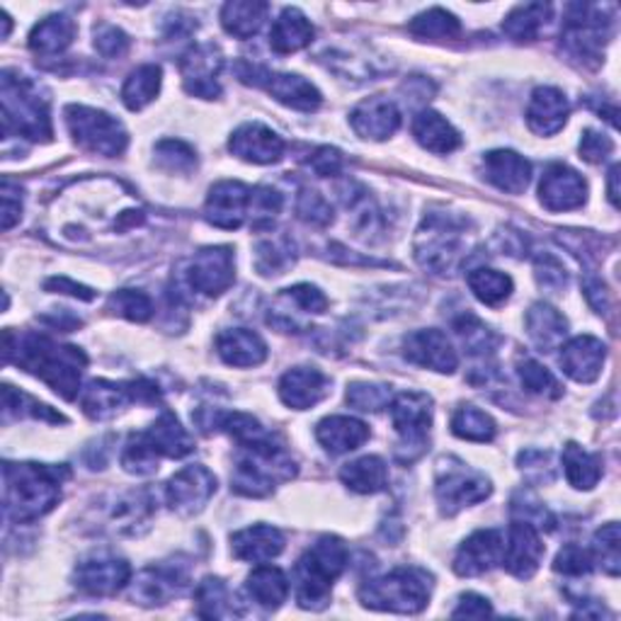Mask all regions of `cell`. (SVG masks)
Here are the masks:
<instances>
[{
  "mask_svg": "<svg viewBox=\"0 0 621 621\" xmlns=\"http://www.w3.org/2000/svg\"><path fill=\"white\" fill-rule=\"evenodd\" d=\"M6 514L12 522H34L59 505L61 483L71 471L44 464H6Z\"/></svg>",
  "mask_w": 621,
  "mask_h": 621,
  "instance_id": "1",
  "label": "cell"
},
{
  "mask_svg": "<svg viewBox=\"0 0 621 621\" xmlns=\"http://www.w3.org/2000/svg\"><path fill=\"white\" fill-rule=\"evenodd\" d=\"M18 367L39 377L63 399H76L81 391V374L88 364L83 350L59 345L44 335H28L18 340Z\"/></svg>",
  "mask_w": 621,
  "mask_h": 621,
  "instance_id": "2",
  "label": "cell"
},
{
  "mask_svg": "<svg viewBox=\"0 0 621 621\" xmlns=\"http://www.w3.org/2000/svg\"><path fill=\"white\" fill-rule=\"evenodd\" d=\"M348 561L350 553L340 537L325 534L315 541L294 568L299 607H303V610H323L330 600V585L345 571Z\"/></svg>",
  "mask_w": 621,
  "mask_h": 621,
  "instance_id": "3",
  "label": "cell"
},
{
  "mask_svg": "<svg viewBox=\"0 0 621 621\" xmlns=\"http://www.w3.org/2000/svg\"><path fill=\"white\" fill-rule=\"evenodd\" d=\"M430 588V575L420 568H395L384 578L367 580L360 588V600L369 610L415 614L425 610Z\"/></svg>",
  "mask_w": 621,
  "mask_h": 621,
  "instance_id": "4",
  "label": "cell"
},
{
  "mask_svg": "<svg viewBox=\"0 0 621 621\" xmlns=\"http://www.w3.org/2000/svg\"><path fill=\"white\" fill-rule=\"evenodd\" d=\"M3 129L6 137L16 134L32 141L51 137L47 100L32 81L10 71L3 73Z\"/></svg>",
  "mask_w": 621,
  "mask_h": 621,
  "instance_id": "5",
  "label": "cell"
},
{
  "mask_svg": "<svg viewBox=\"0 0 621 621\" xmlns=\"http://www.w3.org/2000/svg\"><path fill=\"white\" fill-rule=\"evenodd\" d=\"M464 246V229L454 217L430 214L415 238V258L425 270L449 272Z\"/></svg>",
  "mask_w": 621,
  "mask_h": 621,
  "instance_id": "6",
  "label": "cell"
},
{
  "mask_svg": "<svg viewBox=\"0 0 621 621\" xmlns=\"http://www.w3.org/2000/svg\"><path fill=\"white\" fill-rule=\"evenodd\" d=\"M66 124L71 129V137L90 153L112 158L127 149L129 139L124 127L108 112L71 104V108H66Z\"/></svg>",
  "mask_w": 621,
  "mask_h": 621,
  "instance_id": "7",
  "label": "cell"
},
{
  "mask_svg": "<svg viewBox=\"0 0 621 621\" xmlns=\"http://www.w3.org/2000/svg\"><path fill=\"white\" fill-rule=\"evenodd\" d=\"M491 481L483 473L467 469L461 461L447 459L438 469V483H434V493H438V503L447 518L471 508L475 503L491 495Z\"/></svg>",
  "mask_w": 621,
  "mask_h": 621,
  "instance_id": "8",
  "label": "cell"
},
{
  "mask_svg": "<svg viewBox=\"0 0 621 621\" xmlns=\"http://www.w3.org/2000/svg\"><path fill=\"white\" fill-rule=\"evenodd\" d=\"M391 420L401 438V461L418 459L428 447V432L432 425V401L425 393L405 391L399 399L391 401Z\"/></svg>",
  "mask_w": 621,
  "mask_h": 621,
  "instance_id": "9",
  "label": "cell"
},
{
  "mask_svg": "<svg viewBox=\"0 0 621 621\" xmlns=\"http://www.w3.org/2000/svg\"><path fill=\"white\" fill-rule=\"evenodd\" d=\"M238 76L241 81L250 86H262L274 100L299 112H313L321 108V92L315 90L313 83L297 73H270L268 69H258V66L241 63L238 66Z\"/></svg>",
  "mask_w": 621,
  "mask_h": 621,
  "instance_id": "10",
  "label": "cell"
},
{
  "mask_svg": "<svg viewBox=\"0 0 621 621\" xmlns=\"http://www.w3.org/2000/svg\"><path fill=\"white\" fill-rule=\"evenodd\" d=\"M131 401L156 403L161 401V391H158V387L151 384V381H129V384H117V381H92L81 395L83 411L92 420L112 418Z\"/></svg>",
  "mask_w": 621,
  "mask_h": 621,
  "instance_id": "11",
  "label": "cell"
},
{
  "mask_svg": "<svg viewBox=\"0 0 621 621\" xmlns=\"http://www.w3.org/2000/svg\"><path fill=\"white\" fill-rule=\"evenodd\" d=\"M233 253L231 248H202L188 266V284L204 297H219L233 284Z\"/></svg>",
  "mask_w": 621,
  "mask_h": 621,
  "instance_id": "12",
  "label": "cell"
},
{
  "mask_svg": "<svg viewBox=\"0 0 621 621\" xmlns=\"http://www.w3.org/2000/svg\"><path fill=\"white\" fill-rule=\"evenodd\" d=\"M214 493H217V475L202 464L184 467L166 485L168 505L180 514L200 512Z\"/></svg>",
  "mask_w": 621,
  "mask_h": 621,
  "instance_id": "13",
  "label": "cell"
},
{
  "mask_svg": "<svg viewBox=\"0 0 621 621\" xmlns=\"http://www.w3.org/2000/svg\"><path fill=\"white\" fill-rule=\"evenodd\" d=\"M131 578V568L117 557H92L76 565V588L92 598H110L122 590Z\"/></svg>",
  "mask_w": 621,
  "mask_h": 621,
  "instance_id": "14",
  "label": "cell"
},
{
  "mask_svg": "<svg viewBox=\"0 0 621 621\" xmlns=\"http://www.w3.org/2000/svg\"><path fill=\"white\" fill-rule=\"evenodd\" d=\"M539 200L549 211H571L588 200V182L573 168L551 163L539 182Z\"/></svg>",
  "mask_w": 621,
  "mask_h": 621,
  "instance_id": "15",
  "label": "cell"
},
{
  "mask_svg": "<svg viewBox=\"0 0 621 621\" xmlns=\"http://www.w3.org/2000/svg\"><path fill=\"white\" fill-rule=\"evenodd\" d=\"M250 188H246L243 182L223 180L217 182L214 188L209 190L207 204H204V219L217 229L236 231L241 229V223L248 217L250 207Z\"/></svg>",
  "mask_w": 621,
  "mask_h": 621,
  "instance_id": "16",
  "label": "cell"
},
{
  "mask_svg": "<svg viewBox=\"0 0 621 621\" xmlns=\"http://www.w3.org/2000/svg\"><path fill=\"white\" fill-rule=\"evenodd\" d=\"M403 352L408 357V362H413L422 369H434V372H442V374H452L459 367L457 350L438 328L415 330V333L405 338Z\"/></svg>",
  "mask_w": 621,
  "mask_h": 621,
  "instance_id": "17",
  "label": "cell"
},
{
  "mask_svg": "<svg viewBox=\"0 0 621 621\" xmlns=\"http://www.w3.org/2000/svg\"><path fill=\"white\" fill-rule=\"evenodd\" d=\"M541 559H544V544H541L537 527L522 520L514 522L503 549V565L508 568V573L520 580H530L539 571Z\"/></svg>",
  "mask_w": 621,
  "mask_h": 621,
  "instance_id": "18",
  "label": "cell"
},
{
  "mask_svg": "<svg viewBox=\"0 0 621 621\" xmlns=\"http://www.w3.org/2000/svg\"><path fill=\"white\" fill-rule=\"evenodd\" d=\"M503 549H505L503 532L498 530L473 532L457 551L454 571L461 578H473L493 571L498 563H503Z\"/></svg>",
  "mask_w": 621,
  "mask_h": 621,
  "instance_id": "19",
  "label": "cell"
},
{
  "mask_svg": "<svg viewBox=\"0 0 621 621\" xmlns=\"http://www.w3.org/2000/svg\"><path fill=\"white\" fill-rule=\"evenodd\" d=\"M221 54L211 44H200L190 49L184 59L180 61L182 81L190 96L214 100L219 98V71H221Z\"/></svg>",
  "mask_w": 621,
  "mask_h": 621,
  "instance_id": "20",
  "label": "cell"
},
{
  "mask_svg": "<svg viewBox=\"0 0 621 621\" xmlns=\"http://www.w3.org/2000/svg\"><path fill=\"white\" fill-rule=\"evenodd\" d=\"M229 149L233 156L241 158V161L256 163V166H270L284 156V141L266 124L250 122L233 131Z\"/></svg>",
  "mask_w": 621,
  "mask_h": 621,
  "instance_id": "21",
  "label": "cell"
},
{
  "mask_svg": "<svg viewBox=\"0 0 621 621\" xmlns=\"http://www.w3.org/2000/svg\"><path fill=\"white\" fill-rule=\"evenodd\" d=\"M350 122L357 131V137L369 141H384L399 131L401 112L395 108L393 100L377 96L357 104L350 114Z\"/></svg>",
  "mask_w": 621,
  "mask_h": 621,
  "instance_id": "22",
  "label": "cell"
},
{
  "mask_svg": "<svg viewBox=\"0 0 621 621\" xmlns=\"http://www.w3.org/2000/svg\"><path fill=\"white\" fill-rule=\"evenodd\" d=\"M330 393L328 377L315 367H294L280 381V399L294 411H309Z\"/></svg>",
  "mask_w": 621,
  "mask_h": 621,
  "instance_id": "23",
  "label": "cell"
},
{
  "mask_svg": "<svg viewBox=\"0 0 621 621\" xmlns=\"http://www.w3.org/2000/svg\"><path fill=\"white\" fill-rule=\"evenodd\" d=\"M563 372L578 384H592L602 374L607 348L594 335H578L559 348Z\"/></svg>",
  "mask_w": 621,
  "mask_h": 621,
  "instance_id": "24",
  "label": "cell"
},
{
  "mask_svg": "<svg viewBox=\"0 0 621 621\" xmlns=\"http://www.w3.org/2000/svg\"><path fill=\"white\" fill-rule=\"evenodd\" d=\"M571 104L559 88H537L532 92L530 108H527V124L539 137H551L563 129Z\"/></svg>",
  "mask_w": 621,
  "mask_h": 621,
  "instance_id": "25",
  "label": "cell"
},
{
  "mask_svg": "<svg viewBox=\"0 0 621 621\" xmlns=\"http://www.w3.org/2000/svg\"><path fill=\"white\" fill-rule=\"evenodd\" d=\"M483 176L508 194H522L530 184L532 166L514 151H491L483 156Z\"/></svg>",
  "mask_w": 621,
  "mask_h": 621,
  "instance_id": "26",
  "label": "cell"
},
{
  "mask_svg": "<svg viewBox=\"0 0 621 621\" xmlns=\"http://www.w3.org/2000/svg\"><path fill=\"white\" fill-rule=\"evenodd\" d=\"M284 549V534L270 524H256L233 534L231 551L238 561L268 563L277 559Z\"/></svg>",
  "mask_w": 621,
  "mask_h": 621,
  "instance_id": "27",
  "label": "cell"
},
{
  "mask_svg": "<svg viewBox=\"0 0 621 621\" xmlns=\"http://www.w3.org/2000/svg\"><path fill=\"white\" fill-rule=\"evenodd\" d=\"M217 352L231 367H258L266 362L268 345L253 330L231 328L217 338Z\"/></svg>",
  "mask_w": 621,
  "mask_h": 621,
  "instance_id": "28",
  "label": "cell"
},
{
  "mask_svg": "<svg viewBox=\"0 0 621 621\" xmlns=\"http://www.w3.org/2000/svg\"><path fill=\"white\" fill-rule=\"evenodd\" d=\"M182 588L184 575L178 568L158 565L139 573L134 585H131V598L141 604H166L168 600H173L176 594H180Z\"/></svg>",
  "mask_w": 621,
  "mask_h": 621,
  "instance_id": "29",
  "label": "cell"
},
{
  "mask_svg": "<svg viewBox=\"0 0 621 621\" xmlns=\"http://www.w3.org/2000/svg\"><path fill=\"white\" fill-rule=\"evenodd\" d=\"M527 333H530L532 342L541 352H553L563 345L568 335V321L551 303L539 301L527 313Z\"/></svg>",
  "mask_w": 621,
  "mask_h": 621,
  "instance_id": "30",
  "label": "cell"
},
{
  "mask_svg": "<svg viewBox=\"0 0 621 621\" xmlns=\"http://www.w3.org/2000/svg\"><path fill=\"white\" fill-rule=\"evenodd\" d=\"M313 24L297 8H287L280 18L272 22L270 47L277 54H294L313 42Z\"/></svg>",
  "mask_w": 621,
  "mask_h": 621,
  "instance_id": "31",
  "label": "cell"
},
{
  "mask_svg": "<svg viewBox=\"0 0 621 621\" xmlns=\"http://www.w3.org/2000/svg\"><path fill=\"white\" fill-rule=\"evenodd\" d=\"M315 438H319V442L328 449L330 454H345L367 442L369 428L362 420H354L348 415H333V418H325L319 422V428H315Z\"/></svg>",
  "mask_w": 621,
  "mask_h": 621,
  "instance_id": "32",
  "label": "cell"
},
{
  "mask_svg": "<svg viewBox=\"0 0 621 621\" xmlns=\"http://www.w3.org/2000/svg\"><path fill=\"white\" fill-rule=\"evenodd\" d=\"M413 137L422 149L432 153H452L461 147L459 131L440 112L432 110H422L413 119Z\"/></svg>",
  "mask_w": 621,
  "mask_h": 621,
  "instance_id": "33",
  "label": "cell"
},
{
  "mask_svg": "<svg viewBox=\"0 0 621 621\" xmlns=\"http://www.w3.org/2000/svg\"><path fill=\"white\" fill-rule=\"evenodd\" d=\"M76 22L69 16H49L30 34V49L34 54L57 57L73 44Z\"/></svg>",
  "mask_w": 621,
  "mask_h": 621,
  "instance_id": "34",
  "label": "cell"
},
{
  "mask_svg": "<svg viewBox=\"0 0 621 621\" xmlns=\"http://www.w3.org/2000/svg\"><path fill=\"white\" fill-rule=\"evenodd\" d=\"M340 479L350 491L360 495H372V493H381L389 485V469L384 464V459L362 457L342 467Z\"/></svg>",
  "mask_w": 621,
  "mask_h": 621,
  "instance_id": "35",
  "label": "cell"
},
{
  "mask_svg": "<svg viewBox=\"0 0 621 621\" xmlns=\"http://www.w3.org/2000/svg\"><path fill=\"white\" fill-rule=\"evenodd\" d=\"M268 3H258V0H233L221 10V24L231 37L236 39H250L258 34L262 22L268 20Z\"/></svg>",
  "mask_w": 621,
  "mask_h": 621,
  "instance_id": "36",
  "label": "cell"
},
{
  "mask_svg": "<svg viewBox=\"0 0 621 621\" xmlns=\"http://www.w3.org/2000/svg\"><path fill=\"white\" fill-rule=\"evenodd\" d=\"M147 434L153 442V447L158 449V454L168 459H182L194 449V442L188 434V430L180 425V420L173 413H163L147 430Z\"/></svg>",
  "mask_w": 621,
  "mask_h": 621,
  "instance_id": "37",
  "label": "cell"
},
{
  "mask_svg": "<svg viewBox=\"0 0 621 621\" xmlns=\"http://www.w3.org/2000/svg\"><path fill=\"white\" fill-rule=\"evenodd\" d=\"M246 590L256 604L266 607V610H277L289 594V580L287 575L274 565H260L248 575Z\"/></svg>",
  "mask_w": 621,
  "mask_h": 621,
  "instance_id": "38",
  "label": "cell"
},
{
  "mask_svg": "<svg viewBox=\"0 0 621 621\" xmlns=\"http://www.w3.org/2000/svg\"><path fill=\"white\" fill-rule=\"evenodd\" d=\"M161 78H163L161 66L156 63L139 66V69L127 78V83L122 88V102L127 104V110L139 112L147 108V104H151L158 96V90H161Z\"/></svg>",
  "mask_w": 621,
  "mask_h": 621,
  "instance_id": "39",
  "label": "cell"
},
{
  "mask_svg": "<svg viewBox=\"0 0 621 621\" xmlns=\"http://www.w3.org/2000/svg\"><path fill=\"white\" fill-rule=\"evenodd\" d=\"M194 598L197 607H200V614L207 619H229L241 614L236 594L219 578H204L200 588H197Z\"/></svg>",
  "mask_w": 621,
  "mask_h": 621,
  "instance_id": "40",
  "label": "cell"
},
{
  "mask_svg": "<svg viewBox=\"0 0 621 621\" xmlns=\"http://www.w3.org/2000/svg\"><path fill=\"white\" fill-rule=\"evenodd\" d=\"M563 471L565 479L578 491H590L598 485L602 475V464L594 454H588L583 447L575 442H568L563 449Z\"/></svg>",
  "mask_w": 621,
  "mask_h": 621,
  "instance_id": "41",
  "label": "cell"
},
{
  "mask_svg": "<svg viewBox=\"0 0 621 621\" xmlns=\"http://www.w3.org/2000/svg\"><path fill=\"white\" fill-rule=\"evenodd\" d=\"M551 18V6L547 3H527L518 6L503 22V32L514 42H534L541 28Z\"/></svg>",
  "mask_w": 621,
  "mask_h": 621,
  "instance_id": "42",
  "label": "cell"
},
{
  "mask_svg": "<svg viewBox=\"0 0 621 621\" xmlns=\"http://www.w3.org/2000/svg\"><path fill=\"white\" fill-rule=\"evenodd\" d=\"M454 330L457 335L464 342V348L469 350V354L481 357V360H488L493 357L500 338L488 328L481 319H475L473 313H461L459 319L454 321Z\"/></svg>",
  "mask_w": 621,
  "mask_h": 621,
  "instance_id": "43",
  "label": "cell"
},
{
  "mask_svg": "<svg viewBox=\"0 0 621 621\" xmlns=\"http://www.w3.org/2000/svg\"><path fill=\"white\" fill-rule=\"evenodd\" d=\"M467 282L471 287L473 297L479 299L485 307H500V303H505L512 294V280L505 272H498L491 268H481V270H473Z\"/></svg>",
  "mask_w": 621,
  "mask_h": 621,
  "instance_id": "44",
  "label": "cell"
},
{
  "mask_svg": "<svg viewBox=\"0 0 621 621\" xmlns=\"http://www.w3.org/2000/svg\"><path fill=\"white\" fill-rule=\"evenodd\" d=\"M452 432L469 442H491L495 438V422L479 408L464 405L452 418Z\"/></svg>",
  "mask_w": 621,
  "mask_h": 621,
  "instance_id": "45",
  "label": "cell"
},
{
  "mask_svg": "<svg viewBox=\"0 0 621 621\" xmlns=\"http://www.w3.org/2000/svg\"><path fill=\"white\" fill-rule=\"evenodd\" d=\"M158 459H161V454H158V449L149 440V434L141 432L129 438L122 452V467L127 473L151 475L158 471Z\"/></svg>",
  "mask_w": 621,
  "mask_h": 621,
  "instance_id": "46",
  "label": "cell"
},
{
  "mask_svg": "<svg viewBox=\"0 0 621 621\" xmlns=\"http://www.w3.org/2000/svg\"><path fill=\"white\" fill-rule=\"evenodd\" d=\"M411 32L420 39H452L459 37L461 24L452 12H447L442 8H432L411 22Z\"/></svg>",
  "mask_w": 621,
  "mask_h": 621,
  "instance_id": "47",
  "label": "cell"
},
{
  "mask_svg": "<svg viewBox=\"0 0 621 621\" xmlns=\"http://www.w3.org/2000/svg\"><path fill=\"white\" fill-rule=\"evenodd\" d=\"M518 377L522 381V387L537 393V395H549V399H559L563 393L557 377H553L544 364H539L532 357H524V360L518 362Z\"/></svg>",
  "mask_w": 621,
  "mask_h": 621,
  "instance_id": "48",
  "label": "cell"
},
{
  "mask_svg": "<svg viewBox=\"0 0 621 621\" xmlns=\"http://www.w3.org/2000/svg\"><path fill=\"white\" fill-rule=\"evenodd\" d=\"M393 393L387 384H369V381H354L348 387V403L362 413H379L389 408Z\"/></svg>",
  "mask_w": 621,
  "mask_h": 621,
  "instance_id": "49",
  "label": "cell"
},
{
  "mask_svg": "<svg viewBox=\"0 0 621 621\" xmlns=\"http://www.w3.org/2000/svg\"><path fill=\"white\" fill-rule=\"evenodd\" d=\"M108 309L117 315H122V319L143 323L153 315V301L143 292H137V289H119V292L110 297Z\"/></svg>",
  "mask_w": 621,
  "mask_h": 621,
  "instance_id": "50",
  "label": "cell"
},
{
  "mask_svg": "<svg viewBox=\"0 0 621 621\" xmlns=\"http://www.w3.org/2000/svg\"><path fill=\"white\" fill-rule=\"evenodd\" d=\"M156 161L168 173H190L197 166V156L192 147L178 139H166L156 147Z\"/></svg>",
  "mask_w": 621,
  "mask_h": 621,
  "instance_id": "51",
  "label": "cell"
},
{
  "mask_svg": "<svg viewBox=\"0 0 621 621\" xmlns=\"http://www.w3.org/2000/svg\"><path fill=\"white\" fill-rule=\"evenodd\" d=\"M592 553H594L592 559L598 561L607 573H610L612 578L619 575L621 557H619V524H617V522L604 524L602 530H600L598 534H594Z\"/></svg>",
  "mask_w": 621,
  "mask_h": 621,
  "instance_id": "52",
  "label": "cell"
},
{
  "mask_svg": "<svg viewBox=\"0 0 621 621\" xmlns=\"http://www.w3.org/2000/svg\"><path fill=\"white\" fill-rule=\"evenodd\" d=\"M292 248H289V241L274 243V241H266L258 246V256H256V268L260 274H282L289 266H292Z\"/></svg>",
  "mask_w": 621,
  "mask_h": 621,
  "instance_id": "53",
  "label": "cell"
},
{
  "mask_svg": "<svg viewBox=\"0 0 621 621\" xmlns=\"http://www.w3.org/2000/svg\"><path fill=\"white\" fill-rule=\"evenodd\" d=\"M534 270H537V280H539L541 289H549L551 294H559L568 287V272L561 266V260L553 258L551 253L537 256Z\"/></svg>",
  "mask_w": 621,
  "mask_h": 621,
  "instance_id": "54",
  "label": "cell"
},
{
  "mask_svg": "<svg viewBox=\"0 0 621 621\" xmlns=\"http://www.w3.org/2000/svg\"><path fill=\"white\" fill-rule=\"evenodd\" d=\"M592 565H594V559H592V553L588 549L578 547V544H568V547L561 549V553L557 557L553 571L563 573V575L580 578V575H588L592 571Z\"/></svg>",
  "mask_w": 621,
  "mask_h": 621,
  "instance_id": "55",
  "label": "cell"
},
{
  "mask_svg": "<svg viewBox=\"0 0 621 621\" xmlns=\"http://www.w3.org/2000/svg\"><path fill=\"white\" fill-rule=\"evenodd\" d=\"M297 211L303 221L313 223V227H328V223L333 221V209H330L323 197L313 190H303L299 194Z\"/></svg>",
  "mask_w": 621,
  "mask_h": 621,
  "instance_id": "56",
  "label": "cell"
},
{
  "mask_svg": "<svg viewBox=\"0 0 621 621\" xmlns=\"http://www.w3.org/2000/svg\"><path fill=\"white\" fill-rule=\"evenodd\" d=\"M96 49L104 59H122L129 51V37L114 24H100L96 30Z\"/></svg>",
  "mask_w": 621,
  "mask_h": 621,
  "instance_id": "57",
  "label": "cell"
},
{
  "mask_svg": "<svg viewBox=\"0 0 621 621\" xmlns=\"http://www.w3.org/2000/svg\"><path fill=\"white\" fill-rule=\"evenodd\" d=\"M612 151H614V143L610 137L600 134V131L594 129H585L583 139H580V158H583V161L598 166L607 161V158L612 156Z\"/></svg>",
  "mask_w": 621,
  "mask_h": 621,
  "instance_id": "58",
  "label": "cell"
},
{
  "mask_svg": "<svg viewBox=\"0 0 621 621\" xmlns=\"http://www.w3.org/2000/svg\"><path fill=\"white\" fill-rule=\"evenodd\" d=\"M284 299L294 301L299 309L309 311V313H323L328 309V299L321 292L319 287H311V284H297L292 289H287Z\"/></svg>",
  "mask_w": 621,
  "mask_h": 621,
  "instance_id": "59",
  "label": "cell"
},
{
  "mask_svg": "<svg viewBox=\"0 0 621 621\" xmlns=\"http://www.w3.org/2000/svg\"><path fill=\"white\" fill-rule=\"evenodd\" d=\"M309 166H311V170H313L315 176L333 178V176H338L340 170H342V153L338 149L323 147V149H319L309 158Z\"/></svg>",
  "mask_w": 621,
  "mask_h": 621,
  "instance_id": "60",
  "label": "cell"
},
{
  "mask_svg": "<svg viewBox=\"0 0 621 621\" xmlns=\"http://www.w3.org/2000/svg\"><path fill=\"white\" fill-rule=\"evenodd\" d=\"M44 289H47V292H57V294H71V297L83 299V301L96 299V292H92L90 287L78 284V282L69 280V277H51V280H47Z\"/></svg>",
  "mask_w": 621,
  "mask_h": 621,
  "instance_id": "61",
  "label": "cell"
},
{
  "mask_svg": "<svg viewBox=\"0 0 621 621\" xmlns=\"http://www.w3.org/2000/svg\"><path fill=\"white\" fill-rule=\"evenodd\" d=\"M488 614H493L491 602L475 592H467L464 598L459 600V607L454 610V617H473L475 619V617H488Z\"/></svg>",
  "mask_w": 621,
  "mask_h": 621,
  "instance_id": "62",
  "label": "cell"
},
{
  "mask_svg": "<svg viewBox=\"0 0 621 621\" xmlns=\"http://www.w3.org/2000/svg\"><path fill=\"white\" fill-rule=\"evenodd\" d=\"M617 178H619V166H612V170H610V200H612V204L617 207V202H619V194H617Z\"/></svg>",
  "mask_w": 621,
  "mask_h": 621,
  "instance_id": "63",
  "label": "cell"
}]
</instances>
